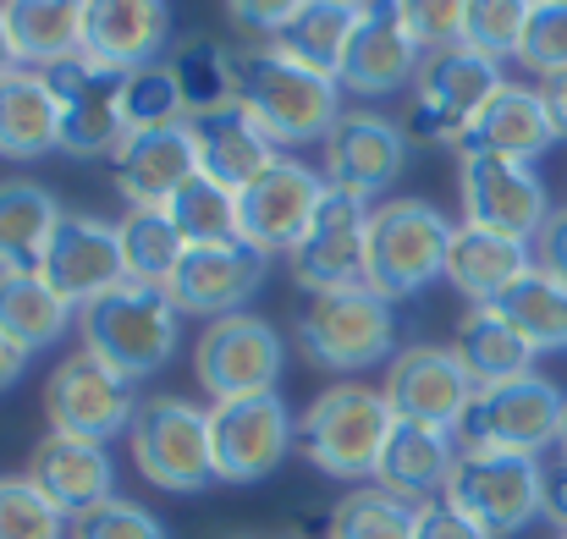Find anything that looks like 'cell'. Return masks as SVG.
I'll list each match as a JSON object with an SVG mask.
<instances>
[{
  "label": "cell",
  "mask_w": 567,
  "mask_h": 539,
  "mask_svg": "<svg viewBox=\"0 0 567 539\" xmlns=\"http://www.w3.org/2000/svg\"><path fill=\"white\" fill-rule=\"evenodd\" d=\"M452 215L435 209L430 198H380L370 220V270L364 287L385 303L424 298L435 281H446V253H452Z\"/></svg>",
  "instance_id": "277c9868"
},
{
  "label": "cell",
  "mask_w": 567,
  "mask_h": 539,
  "mask_svg": "<svg viewBox=\"0 0 567 539\" xmlns=\"http://www.w3.org/2000/svg\"><path fill=\"white\" fill-rule=\"evenodd\" d=\"M457 209H463V226H480V231L535 248V237L551 220V187L524 160L457 155Z\"/></svg>",
  "instance_id": "8fae6325"
},
{
  "label": "cell",
  "mask_w": 567,
  "mask_h": 539,
  "mask_svg": "<svg viewBox=\"0 0 567 539\" xmlns=\"http://www.w3.org/2000/svg\"><path fill=\"white\" fill-rule=\"evenodd\" d=\"M66 539H172V535H166V524L150 507H138L127 496H111V501L78 512Z\"/></svg>",
  "instance_id": "7bdbcfd3"
},
{
  "label": "cell",
  "mask_w": 567,
  "mask_h": 539,
  "mask_svg": "<svg viewBox=\"0 0 567 539\" xmlns=\"http://www.w3.org/2000/svg\"><path fill=\"white\" fill-rule=\"evenodd\" d=\"M413 539H491L480 524H468L452 501H424L419 507V535Z\"/></svg>",
  "instance_id": "7dc6e473"
},
{
  "label": "cell",
  "mask_w": 567,
  "mask_h": 539,
  "mask_svg": "<svg viewBox=\"0 0 567 539\" xmlns=\"http://www.w3.org/2000/svg\"><path fill=\"white\" fill-rule=\"evenodd\" d=\"M419 66H424V50L402 28L396 0H364L359 6V28L348 39V55L337 66L342 94H353V100H385L396 89H413Z\"/></svg>",
  "instance_id": "44dd1931"
},
{
  "label": "cell",
  "mask_w": 567,
  "mask_h": 539,
  "mask_svg": "<svg viewBox=\"0 0 567 539\" xmlns=\"http://www.w3.org/2000/svg\"><path fill=\"white\" fill-rule=\"evenodd\" d=\"M127 452H133V468L166 496H198L220 485L209 407H198L188 396H144L127 429Z\"/></svg>",
  "instance_id": "52a82bcc"
},
{
  "label": "cell",
  "mask_w": 567,
  "mask_h": 539,
  "mask_svg": "<svg viewBox=\"0 0 567 539\" xmlns=\"http://www.w3.org/2000/svg\"><path fill=\"white\" fill-rule=\"evenodd\" d=\"M348 6H364V0H348Z\"/></svg>",
  "instance_id": "6f0895ef"
},
{
  "label": "cell",
  "mask_w": 567,
  "mask_h": 539,
  "mask_svg": "<svg viewBox=\"0 0 567 539\" xmlns=\"http://www.w3.org/2000/svg\"><path fill=\"white\" fill-rule=\"evenodd\" d=\"M535 6H567V0H535Z\"/></svg>",
  "instance_id": "db71d44e"
},
{
  "label": "cell",
  "mask_w": 567,
  "mask_h": 539,
  "mask_svg": "<svg viewBox=\"0 0 567 539\" xmlns=\"http://www.w3.org/2000/svg\"><path fill=\"white\" fill-rule=\"evenodd\" d=\"M193 177H198V149L188 122L161 133H127V144L111 155V182L127 198V209H166Z\"/></svg>",
  "instance_id": "603a6c76"
},
{
  "label": "cell",
  "mask_w": 567,
  "mask_h": 539,
  "mask_svg": "<svg viewBox=\"0 0 567 539\" xmlns=\"http://www.w3.org/2000/svg\"><path fill=\"white\" fill-rule=\"evenodd\" d=\"M353 28H359V6H348V0H303V6H298V17H292L270 44H276L281 55L303 61L309 72L337 77V66H342V55H348Z\"/></svg>",
  "instance_id": "836d02e7"
},
{
  "label": "cell",
  "mask_w": 567,
  "mask_h": 539,
  "mask_svg": "<svg viewBox=\"0 0 567 539\" xmlns=\"http://www.w3.org/2000/svg\"><path fill=\"white\" fill-rule=\"evenodd\" d=\"M567 429V391L546 374H518L502 385H480L463 424H457V446H485V452H518V457H540L551 446H563Z\"/></svg>",
  "instance_id": "9c48e42d"
},
{
  "label": "cell",
  "mask_w": 567,
  "mask_h": 539,
  "mask_svg": "<svg viewBox=\"0 0 567 539\" xmlns=\"http://www.w3.org/2000/svg\"><path fill=\"white\" fill-rule=\"evenodd\" d=\"M419 535V501L391 496L385 485H359L331 507L326 539H413Z\"/></svg>",
  "instance_id": "8d00e7d4"
},
{
  "label": "cell",
  "mask_w": 567,
  "mask_h": 539,
  "mask_svg": "<svg viewBox=\"0 0 567 539\" xmlns=\"http://www.w3.org/2000/svg\"><path fill=\"white\" fill-rule=\"evenodd\" d=\"M441 501H452L468 524H480L491 539H513L524 535L535 518H546V463L540 457H518V452L463 446Z\"/></svg>",
  "instance_id": "ba28073f"
},
{
  "label": "cell",
  "mask_w": 567,
  "mask_h": 539,
  "mask_svg": "<svg viewBox=\"0 0 567 539\" xmlns=\"http://www.w3.org/2000/svg\"><path fill=\"white\" fill-rule=\"evenodd\" d=\"M535 265H540L546 276L567 281V209H551L546 231L535 237Z\"/></svg>",
  "instance_id": "c3c4849f"
},
{
  "label": "cell",
  "mask_w": 567,
  "mask_h": 539,
  "mask_svg": "<svg viewBox=\"0 0 567 539\" xmlns=\"http://www.w3.org/2000/svg\"><path fill=\"white\" fill-rule=\"evenodd\" d=\"M231 77H237V105L265 127L276 149H303L326 144L342 105V83L326 72H309L303 61L281 55L270 39H248L231 50Z\"/></svg>",
  "instance_id": "6da1fadb"
},
{
  "label": "cell",
  "mask_w": 567,
  "mask_h": 539,
  "mask_svg": "<svg viewBox=\"0 0 567 539\" xmlns=\"http://www.w3.org/2000/svg\"><path fill=\"white\" fill-rule=\"evenodd\" d=\"M408 155H413V138L396 116H380V111H342L331 138L320 144V172L331 187H348L359 198L375 204L380 193H391V182L408 172Z\"/></svg>",
  "instance_id": "e0dca14e"
},
{
  "label": "cell",
  "mask_w": 567,
  "mask_h": 539,
  "mask_svg": "<svg viewBox=\"0 0 567 539\" xmlns=\"http://www.w3.org/2000/svg\"><path fill=\"white\" fill-rule=\"evenodd\" d=\"M138 385L122 380L111 363H100L94 353H66L44 380V418L61 435H83V440H116L133 429L138 418Z\"/></svg>",
  "instance_id": "4fadbf2b"
},
{
  "label": "cell",
  "mask_w": 567,
  "mask_h": 539,
  "mask_svg": "<svg viewBox=\"0 0 567 539\" xmlns=\"http://www.w3.org/2000/svg\"><path fill=\"white\" fill-rule=\"evenodd\" d=\"M529 17H535V0H468L463 44L491 55V61H518Z\"/></svg>",
  "instance_id": "60d3db41"
},
{
  "label": "cell",
  "mask_w": 567,
  "mask_h": 539,
  "mask_svg": "<svg viewBox=\"0 0 567 539\" xmlns=\"http://www.w3.org/2000/svg\"><path fill=\"white\" fill-rule=\"evenodd\" d=\"M55 100H61V155H78V160H111L122 144H127V116H122V83L127 72L94 61V55H78V61H61L44 72Z\"/></svg>",
  "instance_id": "2e32d148"
},
{
  "label": "cell",
  "mask_w": 567,
  "mask_h": 539,
  "mask_svg": "<svg viewBox=\"0 0 567 539\" xmlns=\"http://www.w3.org/2000/svg\"><path fill=\"white\" fill-rule=\"evenodd\" d=\"M39 276L72 303V309H89L94 298L116 292L127 281V259H122V231L116 220H100V215H83V209H66L50 231V248L39 259Z\"/></svg>",
  "instance_id": "ac0fdd59"
},
{
  "label": "cell",
  "mask_w": 567,
  "mask_h": 539,
  "mask_svg": "<svg viewBox=\"0 0 567 539\" xmlns=\"http://www.w3.org/2000/svg\"><path fill=\"white\" fill-rule=\"evenodd\" d=\"M78 309L39 276V270H0V331L28 353H44L66 336Z\"/></svg>",
  "instance_id": "d6a6232c"
},
{
  "label": "cell",
  "mask_w": 567,
  "mask_h": 539,
  "mask_svg": "<svg viewBox=\"0 0 567 539\" xmlns=\"http://www.w3.org/2000/svg\"><path fill=\"white\" fill-rule=\"evenodd\" d=\"M61 149V100L44 72L17 66L0 77V160H44Z\"/></svg>",
  "instance_id": "f1b7e54d"
},
{
  "label": "cell",
  "mask_w": 567,
  "mask_h": 539,
  "mask_svg": "<svg viewBox=\"0 0 567 539\" xmlns=\"http://www.w3.org/2000/svg\"><path fill=\"white\" fill-rule=\"evenodd\" d=\"M326 172L320 166H303L298 155H276V166L265 177H254L237 193V237L259 253H292L326 198Z\"/></svg>",
  "instance_id": "9a60e30c"
},
{
  "label": "cell",
  "mask_w": 567,
  "mask_h": 539,
  "mask_svg": "<svg viewBox=\"0 0 567 539\" xmlns=\"http://www.w3.org/2000/svg\"><path fill=\"white\" fill-rule=\"evenodd\" d=\"M72 518L39 496V485L28 474H11L0 479V539H66Z\"/></svg>",
  "instance_id": "b9f144b4"
},
{
  "label": "cell",
  "mask_w": 567,
  "mask_h": 539,
  "mask_svg": "<svg viewBox=\"0 0 567 539\" xmlns=\"http://www.w3.org/2000/svg\"><path fill=\"white\" fill-rule=\"evenodd\" d=\"M563 138H557V122L540 100L535 83H502V94L474 116V127L463 133L457 155H502V160H524L535 166L540 155H551Z\"/></svg>",
  "instance_id": "cb8c5ba5"
},
{
  "label": "cell",
  "mask_w": 567,
  "mask_h": 539,
  "mask_svg": "<svg viewBox=\"0 0 567 539\" xmlns=\"http://www.w3.org/2000/svg\"><path fill=\"white\" fill-rule=\"evenodd\" d=\"M298 6H303V0H226V17H231L243 33H254V39H276V33L298 17Z\"/></svg>",
  "instance_id": "bcb514c9"
},
{
  "label": "cell",
  "mask_w": 567,
  "mask_h": 539,
  "mask_svg": "<svg viewBox=\"0 0 567 539\" xmlns=\"http://www.w3.org/2000/svg\"><path fill=\"white\" fill-rule=\"evenodd\" d=\"M78 336L83 353L111 363L122 380H150L183 348V309L172 303L166 287H138L122 281L116 292L94 298L89 309H78Z\"/></svg>",
  "instance_id": "7a4b0ae2"
},
{
  "label": "cell",
  "mask_w": 567,
  "mask_h": 539,
  "mask_svg": "<svg viewBox=\"0 0 567 539\" xmlns=\"http://www.w3.org/2000/svg\"><path fill=\"white\" fill-rule=\"evenodd\" d=\"M17 66H22V55L11 44V22H6V0H0V77H11Z\"/></svg>",
  "instance_id": "f5cc1de1"
},
{
  "label": "cell",
  "mask_w": 567,
  "mask_h": 539,
  "mask_svg": "<svg viewBox=\"0 0 567 539\" xmlns=\"http://www.w3.org/2000/svg\"><path fill=\"white\" fill-rule=\"evenodd\" d=\"M391 429H396V413H391L385 391L380 385H359V380H342V385L320 391L298 413V452L326 479L375 485L380 452H385Z\"/></svg>",
  "instance_id": "3957f363"
},
{
  "label": "cell",
  "mask_w": 567,
  "mask_h": 539,
  "mask_svg": "<svg viewBox=\"0 0 567 539\" xmlns=\"http://www.w3.org/2000/svg\"><path fill=\"white\" fill-rule=\"evenodd\" d=\"M529 270H535L529 242H513V237H496V231H480V226L457 220V237H452V253H446V287L457 298H468V309L496 303Z\"/></svg>",
  "instance_id": "83f0119b"
},
{
  "label": "cell",
  "mask_w": 567,
  "mask_h": 539,
  "mask_svg": "<svg viewBox=\"0 0 567 539\" xmlns=\"http://www.w3.org/2000/svg\"><path fill=\"white\" fill-rule=\"evenodd\" d=\"M535 89H540V100H546V111H551V122H557V138L567 144V66L563 72H546Z\"/></svg>",
  "instance_id": "681fc988"
},
{
  "label": "cell",
  "mask_w": 567,
  "mask_h": 539,
  "mask_svg": "<svg viewBox=\"0 0 567 539\" xmlns=\"http://www.w3.org/2000/svg\"><path fill=\"white\" fill-rule=\"evenodd\" d=\"M557 539H567V535H557Z\"/></svg>",
  "instance_id": "680465c9"
},
{
  "label": "cell",
  "mask_w": 567,
  "mask_h": 539,
  "mask_svg": "<svg viewBox=\"0 0 567 539\" xmlns=\"http://www.w3.org/2000/svg\"><path fill=\"white\" fill-rule=\"evenodd\" d=\"M518 66H529L535 77L567 66V6H535L524 44H518Z\"/></svg>",
  "instance_id": "f6af8a7d"
},
{
  "label": "cell",
  "mask_w": 567,
  "mask_h": 539,
  "mask_svg": "<svg viewBox=\"0 0 567 539\" xmlns=\"http://www.w3.org/2000/svg\"><path fill=\"white\" fill-rule=\"evenodd\" d=\"M270 281V253L248 248L243 237L231 242H198L183 253L177 276L166 281L172 303L183 314H198L204 325L220 320V314H243Z\"/></svg>",
  "instance_id": "d6986e66"
},
{
  "label": "cell",
  "mask_w": 567,
  "mask_h": 539,
  "mask_svg": "<svg viewBox=\"0 0 567 539\" xmlns=\"http://www.w3.org/2000/svg\"><path fill=\"white\" fill-rule=\"evenodd\" d=\"M396 17H402V28L413 33V44H419L424 55H435V50L463 44L468 0H396Z\"/></svg>",
  "instance_id": "ee69618b"
},
{
  "label": "cell",
  "mask_w": 567,
  "mask_h": 539,
  "mask_svg": "<svg viewBox=\"0 0 567 539\" xmlns=\"http://www.w3.org/2000/svg\"><path fill=\"white\" fill-rule=\"evenodd\" d=\"M28 359H33V353H28L22 342H11V336L0 331V391H11V385H17L22 374H28Z\"/></svg>",
  "instance_id": "816d5d0a"
},
{
  "label": "cell",
  "mask_w": 567,
  "mask_h": 539,
  "mask_svg": "<svg viewBox=\"0 0 567 539\" xmlns=\"http://www.w3.org/2000/svg\"><path fill=\"white\" fill-rule=\"evenodd\" d=\"M188 127H193V149H198V172L226 182L231 193H243L254 177H265L276 166V155H281L243 105H226V111H209V116H188Z\"/></svg>",
  "instance_id": "484cf974"
},
{
  "label": "cell",
  "mask_w": 567,
  "mask_h": 539,
  "mask_svg": "<svg viewBox=\"0 0 567 539\" xmlns=\"http://www.w3.org/2000/svg\"><path fill=\"white\" fill-rule=\"evenodd\" d=\"M237 539H270V535H237Z\"/></svg>",
  "instance_id": "9f6ffc18"
},
{
  "label": "cell",
  "mask_w": 567,
  "mask_h": 539,
  "mask_svg": "<svg viewBox=\"0 0 567 539\" xmlns=\"http://www.w3.org/2000/svg\"><path fill=\"white\" fill-rule=\"evenodd\" d=\"M496 309H502L507 325L535 348V359H540V353H567V281L546 276V270L535 265L518 287H507V292L496 298Z\"/></svg>",
  "instance_id": "e575fe53"
},
{
  "label": "cell",
  "mask_w": 567,
  "mask_h": 539,
  "mask_svg": "<svg viewBox=\"0 0 567 539\" xmlns=\"http://www.w3.org/2000/svg\"><path fill=\"white\" fill-rule=\"evenodd\" d=\"M370 220L375 204L348 193V187H326L303 242L287 253L292 281L315 298V292H342V287H364L370 270Z\"/></svg>",
  "instance_id": "7c38bea8"
},
{
  "label": "cell",
  "mask_w": 567,
  "mask_h": 539,
  "mask_svg": "<svg viewBox=\"0 0 567 539\" xmlns=\"http://www.w3.org/2000/svg\"><path fill=\"white\" fill-rule=\"evenodd\" d=\"M177 89H183V105L188 116H209V111H226L237 105V77H231V50L215 44V39H183L172 55H166Z\"/></svg>",
  "instance_id": "74e56055"
},
{
  "label": "cell",
  "mask_w": 567,
  "mask_h": 539,
  "mask_svg": "<svg viewBox=\"0 0 567 539\" xmlns=\"http://www.w3.org/2000/svg\"><path fill=\"white\" fill-rule=\"evenodd\" d=\"M287 369V342L265 314H220L193 342V380L209 402H243L276 391Z\"/></svg>",
  "instance_id": "30bf717a"
},
{
  "label": "cell",
  "mask_w": 567,
  "mask_h": 539,
  "mask_svg": "<svg viewBox=\"0 0 567 539\" xmlns=\"http://www.w3.org/2000/svg\"><path fill=\"white\" fill-rule=\"evenodd\" d=\"M452 353L468 369L474 385H502V380H518V374H535V348L507 325V314L496 303H480L457 320L452 331Z\"/></svg>",
  "instance_id": "f546056e"
},
{
  "label": "cell",
  "mask_w": 567,
  "mask_h": 539,
  "mask_svg": "<svg viewBox=\"0 0 567 539\" xmlns=\"http://www.w3.org/2000/svg\"><path fill=\"white\" fill-rule=\"evenodd\" d=\"M6 22L22 66L33 72L83 55V0H6Z\"/></svg>",
  "instance_id": "1f68e13d"
},
{
  "label": "cell",
  "mask_w": 567,
  "mask_h": 539,
  "mask_svg": "<svg viewBox=\"0 0 567 539\" xmlns=\"http://www.w3.org/2000/svg\"><path fill=\"white\" fill-rule=\"evenodd\" d=\"M502 83H507L502 61H491L468 44L424 55L413 94H408V116H402L408 138L424 149H457L463 133L474 127V116L502 94Z\"/></svg>",
  "instance_id": "8992f818"
},
{
  "label": "cell",
  "mask_w": 567,
  "mask_h": 539,
  "mask_svg": "<svg viewBox=\"0 0 567 539\" xmlns=\"http://www.w3.org/2000/svg\"><path fill=\"white\" fill-rule=\"evenodd\" d=\"M563 463H567V429H563Z\"/></svg>",
  "instance_id": "11a10c76"
},
{
  "label": "cell",
  "mask_w": 567,
  "mask_h": 539,
  "mask_svg": "<svg viewBox=\"0 0 567 539\" xmlns=\"http://www.w3.org/2000/svg\"><path fill=\"white\" fill-rule=\"evenodd\" d=\"M22 474H28V479L39 485V496H50L66 518H78V512H89V507H100V501L116 496V463H111V452H105L100 440L61 435V429H50V435L33 446V457H28Z\"/></svg>",
  "instance_id": "d4e9b609"
},
{
  "label": "cell",
  "mask_w": 567,
  "mask_h": 539,
  "mask_svg": "<svg viewBox=\"0 0 567 539\" xmlns=\"http://www.w3.org/2000/svg\"><path fill=\"white\" fill-rule=\"evenodd\" d=\"M116 231H122L127 281H138V287H166V281L177 276L188 242H183V231L172 226L166 209H127V215L116 220Z\"/></svg>",
  "instance_id": "d590c367"
},
{
  "label": "cell",
  "mask_w": 567,
  "mask_h": 539,
  "mask_svg": "<svg viewBox=\"0 0 567 539\" xmlns=\"http://www.w3.org/2000/svg\"><path fill=\"white\" fill-rule=\"evenodd\" d=\"M380 391H385V402H391V413L402 424H430V429H452L457 435V424H463V413H468L480 385L468 380V369L457 363L452 348L413 342V348H402L396 359L385 363Z\"/></svg>",
  "instance_id": "ffe728a7"
},
{
  "label": "cell",
  "mask_w": 567,
  "mask_h": 539,
  "mask_svg": "<svg viewBox=\"0 0 567 539\" xmlns=\"http://www.w3.org/2000/svg\"><path fill=\"white\" fill-rule=\"evenodd\" d=\"M209 440H215L220 485H259L298 446V418L276 391L243 402H209Z\"/></svg>",
  "instance_id": "5bb4252c"
},
{
  "label": "cell",
  "mask_w": 567,
  "mask_h": 539,
  "mask_svg": "<svg viewBox=\"0 0 567 539\" xmlns=\"http://www.w3.org/2000/svg\"><path fill=\"white\" fill-rule=\"evenodd\" d=\"M166 215H172V226L183 231L188 248H198V242H231L237 237V193L226 182L204 177V172L166 204Z\"/></svg>",
  "instance_id": "f35d334b"
},
{
  "label": "cell",
  "mask_w": 567,
  "mask_h": 539,
  "mask_svg": "<svg viewBox=\"0 0 567 539\" xmlns=\"http://www.w3.org/2000/svg\"><path fill=\"white\" fill-rule=\"evenodd\" d=\"M457 435L452 429H430V424H402L391 429L385 452H380L375 485H385L391 496H408V501H441L446 496V479L457 468Z\"/></svg>",
  "instance_id": "4316f807"
},
{
  "label": "cell",
  "mask_w": 567,
  "mask_h": 539,
  "mask_svg": "<svg viewBox=\"0 0 567 539\" xmlns=\"http://www.w3.org/2000/svg\"><path fill=\"white\" fill-rule=\"evenodd\" d=\"M546 518L567 535V463L546 468Z\"/></svg>",
  "instance_id": "f907efd6"
},
{
  "label": "cell",
  "mask_w": 567,
  "mask_h": 539,
  "mask_svg": "<svg viewBox=\"0 0 567 539\" xmlns=\"http://www.w3.org/2000/svg\"><path fill=\"white\" fill-rule=\"evenodd\" d=\"M122 116H127V133H161V127L188 122L183 89H177V77H172L166 61L127 72V83H122Z\"/></svg>",
  "instance_id": "ab89813d"
},
{
  "label": "cell",
  "mask_w": 567,
  "mask_h": 539,
  "mask_svg": "<svg viewBox=\"0 0 567 539\" xmlns=\"http://www.w3.org/2000/svg\"><path fill=\"white\" fill-rule=\"evenodd\" d=\"M61 215L66 209L44 182L0 177V270H39Z\"/></svg>",
  "instance_id": "4dcf8cb0"
},
{
  "label": "cell",
  "mask_w": 567,
  "mask_h": 539,
  "mask_svg": "<svg viewBox=\"0 0 567 539\" xmlns=\"http://www.w3.org/2000/svg\"><path fill=\"white\" fill-rule=\"evenodd\" d=\"M298 353L326 374H364L375 363H391L396 348V303H385L370 287L315 292L298 309Z\"/></svg>",
  "instance_id": "5b68a950"
},
{
  "label": "cell",
  "mask_w": 567,
  "mask_h": 539,
  "mask_svg": "<svg viewBox=\"0 0 567 539\" xmlns=\"http://www.w3.org/2000/svg\"><path fill=\"white\" fill-rule=\"evenodd\" d=\"M172 0H83V55L138 72L172 55Z\"/></svg>",
  "instance_id": "7402d4cb"
}]
</instances>
